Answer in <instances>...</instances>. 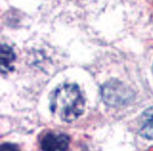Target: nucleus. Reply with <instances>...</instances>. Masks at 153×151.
<instances>
[{"instance_id":"f257e3e1","label":"nucleus","mask_w":153,"mask_h":151,"mask_svg":"<svg viewBox=\"0 0 153 151\" xmlns=\"http://www.w3.org/2000/svg\"><path fill=\"white\" fill-rule=\"evenodd\" d=\"M85 100L75 84H64L55 89L50 100V110L64 122H72L84 112Z\"/></svg>"},{"instance_id":"f03ea898","label":"nucleus","mask_w":153,"mask_h":151,"mask_svg":"<svg viewBox=\"0 0 153 151\" xmlns=\"http://www.w3.org/2000/svg\"><path fill=\"white\" fill-rule=\"evenodd\" d=\"M102 100L107 105L113 107L125 106L131 101L133 92L131 90L118 80L107 82L101 90Z\"/></svg>"},{"instance_id":"7ed1b4c3","label":"nucleus","mask_w":153,"mask_h":151,"mask_svg":"<svg viewBox=\"0 0 153 151\" xmlns=\"http://www.w3.org/2000/svg\"><path fill=\"white\" fill-rule=\"evenodd\" d=\"M70 138L67 135L62 133L48 132L40 140L42 151H67Z\"/></svg>"},{"instance_id":"20e7f679","label":"nucleus","mask_w":153,"mask_h":151,"mask_svg":"<svg viewBox=\"0 0 153 151\" xmlns=\"http://www.w3.org/2000/svg\"><path fill=\"white\" fill-rule=\"evenodd\" d=\"M139 124V134L144 138L153 140V107L143 112Z\"/></svg>"},{"instance_id":"39448f33","label":"nucleus","mask_w":153,"mask_h":151,"mask_svg":"<svg viewBox=\"0 0 153 151\" xmlns=\"http://www.w3.org/2000/svg\"><path fill=\"white\" fill-rule=\"evenodd\" d=\"M15 59V55L11 48L7 45L1 46V73H7L12 68V63Z\"/></svg>"},{"instance_id":"423d86ee","label":"nucleus","mask_w":153,"mask_h":151,"mask_svg":"<svg viewBox=\"0 0 153 151\" xmlns=\"http://www.w3.org/2000/svg\"><path fill=\"white\" fill-rule=\"evenodd\" d=\"M0 151H21L18 146L10 143H4L1 144Z\"/></svg>"},{"instance_id":"0eeeda50","label":"nucleus","mask_w":153,"mask_h":151,"mask_svg":"<svg viewBox=\"0 0 153 151\" xmlns=\"http://www.w3.org/2000/svg\"><path fill=\"white\" fill-rule=\"evenodd\" d=\"M152 72H153V66H152Z\"/></svg>"}]
</instances>
